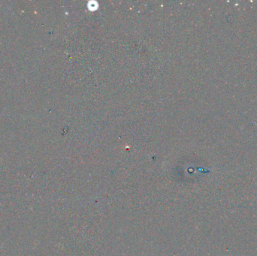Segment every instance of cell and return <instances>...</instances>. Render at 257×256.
Instances as JSON below:
<instances>
[]
</instances>
